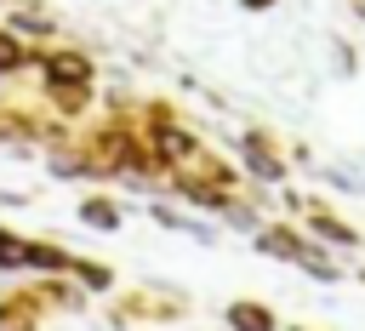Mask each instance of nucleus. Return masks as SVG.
<instances>
[{"label": "nucleus", "instance_id": "obj_4", "mask_svg": "<svg viewBox=\"0 0 365 331\" xmlns=\"http://www.w3.org/2000/svg\"><path fill=\"white\" fill-rule=\"evenodd\" d=\"M251 6H262V0H251Z\"/></svg>", "mask_w": 365, "mask_h": 331}, {"label": "nucleus", "instance_id": "obj_1", "mask_svg": "<svg viewBox=\"0 0 365 331\" xmlns=\"http://www.w3.org/2000/svg\"><path fill=\"white\" fill-rule=\"evenodd\" d=\"M234 325H240V331H268L262 308H251V302H240V308H234Z\"/></svg>", "mask_w": 365, "mask_h": 331}, {"label": "nucleus", "instance_id": "obj_2", "mask_svg": "<svg viewBox=\"0 0 365 331\" xmlns=\"http://www.w3.org/2000/svg\"><path fill=\"white\" fill-rule=\"evenodd\" d=\"M51 74H57V80H74V74H86V63H74V57H57V63H51Z\"/></svg>", "mask_w": 365, "mask_h": 331}, {"label": "nucleus", "instance_id": "obj_3", "mask_svg": "<svg viewBox=\"0 0 365 331\" xmlns=\"http://www.w3.org/2000/svg\"><path fill=\"white\" fill-rule=\"evenodd\" d=\"M11 57H17V51H11V46H6V40H0V63H11Z\"/></svg>", "mask_w": 365, "mask_h": 331}]
</instances>
